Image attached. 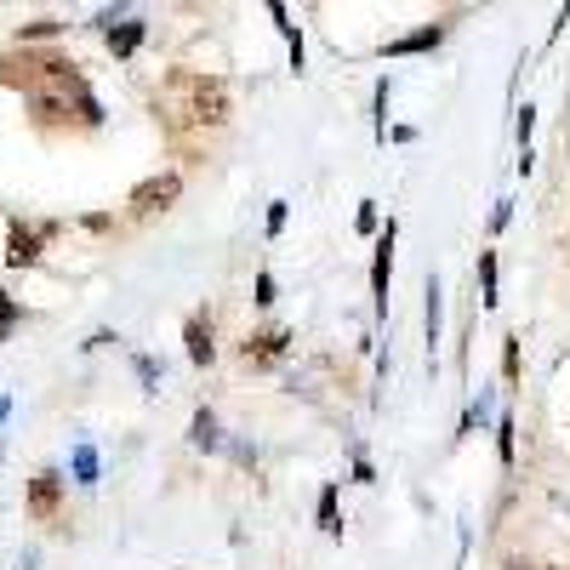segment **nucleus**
Here are the masks:
<instances>
[{"instance_id":"1","label":"nucleus","mask_w":570,"mask_h":570,"mask_svg":"<svg viewBox=\"0 0 570 570\" xmlns=\"http://www.w3.org/2000/svg\"><path fill=\"white\" fill-rule=\"evenodd\" d=\"M0 75H7L12 86H23V98L35 104V120L40 126H104V109L98 98H91L86 75L69 63V58H52V52H23L12 63H0Z\"/></svg>"},{"instance_id":"2","label":"nucleus","mask_w":570,"mask_h":570,"mask_svg":"<svg viewBox=\"0 0 570 570\" xmlns=\"http://www.w3.org/2000/svg\"><path fill=\"white\" fill-rule=\"evenodd\" d=\"M155 109L166 115V126H223L228 120V86L217 75L177 69V75H166Z\"/></svg>"},{"instance_id":"3","label":"nucleus","mask_w":570,"mask_h":570,"mask_svg":"<svg viewBox=\"0 0 570 570\" xmlns=\"http://www.w3.org/2000/svg\"><path fill=\"white\" fill-rule=\"evenodd\" d=\"M177 195H183V177H177V171L142 177V183L131 188V212H142V217H149V212H166V206H171Z\"/></svg>"},{"instance_id":"4","label":"nucleus","mask_w":570,"mask_h":570,"mask_svg":"<svg viewBox=\"0 0 570 570\" xmlns=\"http://www.w3.org/2000/svg\"><path fill=\"white\" fill-rule=\"evenodd\" d=\"M46 234H52V223H46V228H29L23 217L7 228V263L12 268H35L40 263V240H46Z\"/></svg>"},{"instance_id":"5","label":"nucleus","mask_w":570,"mask_h":570,"mask_svg":"<svg viewBox=\"0 0 570 570\" xmlns=\"http://www.w3.org/2000/svg\"><path fill=\"white\" fill-rule=\"evenodd\" d=\"M285 348H292V331L268 325V331H252V337L240 343V360L246 365H274V360H285Z\"/></svg>"},{"instance_id":"6","label":"nucleus","mask_w":570,"mask_h":570,"mask_svg":"<svg viewBox=\"0 0 570 570\" xmlns=\"http://www.w3.org/2000/svg\"><path fill=\"white\" fill-rule=\"evenodd\" d=\"M58 502H63V473L58 468H40L35 480H29V513L35 519H52Z\"/></svg>"},{"instance_id":"7","label":"nucleus","mask_w":570,"mask_h":570,"mask_svg":"<svg viewBox=\"0 0 570 570\" xmlns=\"http://www.w3.org/2000/svg\"><path fill=\"white\" fill-rule=\"evenodd\" d=\"M389 274H394V223L383 228V240H376V257H371V292H376V314H389Z\"/></svg>"},{"instance_id":"8","label":"nucleus","mask_w":570,"mask_h":570,"mask_svg":"<svg viewBox=\"0 0 570 570\" xmlns=\"http://www.w3.org/2000/svg\"><path fill=\"white\" fill-rule=\"evenodd\" d=\"M445 40V23H422L416 35H400V40H389L383 52L389 58H405V52H428V46H440Z\"/></svg>"},{"instance_id":"9","label":"nucleus","mask_w":570,"mask_h":570,"mask_svg":"<svg viewBox=\"0 0 570 570\" xmlns=\"http://www.w3.org/2000/svg\"><path fill=\"white\" fill-rule=\"evenodd\" d=\"M183 343H188V360H195V365H212V354H217V348H212V325H206L200 314L183 325Z\"/></svg>"},{"instance_id":"10","label":"nucleus","mask_w":570,"mask_h":570,"mask_svg":"<svg viewBox=\"0 0 570 570\" xmlns=\"http://www.w3.org/2000/svg\"><path fill=\"white\" fill-rule=\"evenodd\" d=\"M142 35H149V29H142V18H126V23H109V52H115V58H131V52H137V46H142Z\"/></svg>"},{"instance_id":"11","label":"nucleus","mask_w":570,"mask_h":570,"mask_svg":"<svg viewBox=\"0 0 570 570\" xmlns=\"http://www.w3.org/2000/svg\"><path fill=\"white\" fill-rule=\"evenodd\" d=\"M188 440H195L200 451H217V445H223V434H217V416H212V411H195V428H188Z\"/></svg>"},{"instance_id":"12","label":"nucleus","mask_w":570,"mask_h":570,"mask_svg":"<svg viewBox=\"0 0 570 570\" xmlns=\"http://www.w3.org/2000/svg\"><path fill=\"white\" fill-rule=\"evenodd\" d=\"M75 480L98 485V451H91V445H75Z\"/></svg>"},{"instance_id":"13","label":"nucleus","mask_w":570,"mask_h":570,"mask_svg":"<svg viewBox=\"0 0 570 570\" xmlns=\"http://www.w3.org/2000/svg\"><path fill=\"white\" fill-rule=\"evenodd\" d=\"M52 35H63V23H58V18H35V23H23V29H18V46H29V40H52Z\"/></svg>"},{"instance_id":"14","label":"nucleus","mask_w":570,"mask_h":570,"mask_svg":"<svg viewBox=\"0 0 570 570\" xmlns=\"http://www.w3.org/2000/svg\"><path fill=\"white\" fill-rule=\"evenodd\" d=\"M480 292H485V308L497 303V252H480Z\"/></svg>"},{"instance_id":"15","label":"nucleus","mask_w":570,"mask_h":570,"mask_svg":"<svg viewBox=\"0 0 570 570\" xmlns=\"http://www.w3.org/2000/svg\"><path fill=\"white\" fill-rule=\"evenodd\" d=\"M320 525H325V531H343V525H337V485L320 491Z\"/></svg>"},{"instance_id":"16","label":"nucleus","mask_w":570,"mask_h":570,"mask_svg":"<svg viewBox=\"0 0 570 570\" xmlns=\"http://www.w3.org/2000/svg\"><path fill=\"white\" fill-rule=\"evenodd\" d=\"M23 320V308H18V297H7V292H0V343H7V331Z\"/></svg>"},{"instance_id":"17","label":"nucleus","mask_w":570,"mask_h":570,"mask_svg":"<svg viewBox=\"0 0 570 570\" xmlns=\"http://www.w3.org/2000/svg\"><path fill=\"white\" fill-rule=\"evenodd\" d=\"M502 371H508V383H519V343L513 337L502 343Z\"/></svg>"},{"instance_id":"18","label":"nucleus","mask_w":570,"mask_h":570,"mask_svg":"<svg viewBox=\"0 0 570 570\" xmlns=\"http://www.w3.org/2000/svg\"><path fill=\"white\" fill-rule=\"evenodd\" d=\"M497 451H502V462H513V422L497 428Z\"/></svg>"},{"instance_id":"19","label":"nucleus","mask_w":570,"mask_h":570,"mask_svg":"<svg viewBox=\"0 0 570 570\" xmlns=\"http://www.w3.org/2000/svg\"><path fill=\"white\" fill-rule=\"evenodd\" d=\"M257 303H263V308L274 303V274H257Z\"/></svg>"},{"instance_id":"20","label":"nucleus","mask_w":570,"mask_h":570,"mask_svg":"<svg viewBox=\"0 0 570 570\" xmlns=\"http://www.w3.org/2000/svg\"><path fill=\"white\" fill-rule=\"evenodd\" d=\"M279 228H285V200L268 206V234H279Z\"/></svg>"},{"instance_id":"21","label":"nucleus","mask_w":570,"mask_h":570,"mask_svg":"<svg viewBox=\"0 0 570 570\" xmlns=\"http://www.w3.org/2000/svg\"><path fill=\"white\" fill-rule=\"evenodd\" d=\"M508 570H542V564H508Z\"/></svg>"},{"instance_id":"22","label":"nucleus","mask_w":570,"mask_h":570,"mask_svg":"<svg viewBox=\"0 0 570 570\" xmlns=\"http://www.w3.org/2000/svg\"><path fill=\"white\" fill-rule=\"evenodd\" d=\"M0 416H7V394H0Z\"/></svg>"},{"instance_id":"23","label":"nucleus","mask_w":570,"mask_h":570,"mask_svg":"<svg viewBox=\"0 0 570 570\" xmlns=\"http://www.w3.org/2000/svg\"><path fill=\"white\" fill-rule=\"evenodd\" d=\"M542 570H564V564H542Z\"/></svg>"}]
</instances>
